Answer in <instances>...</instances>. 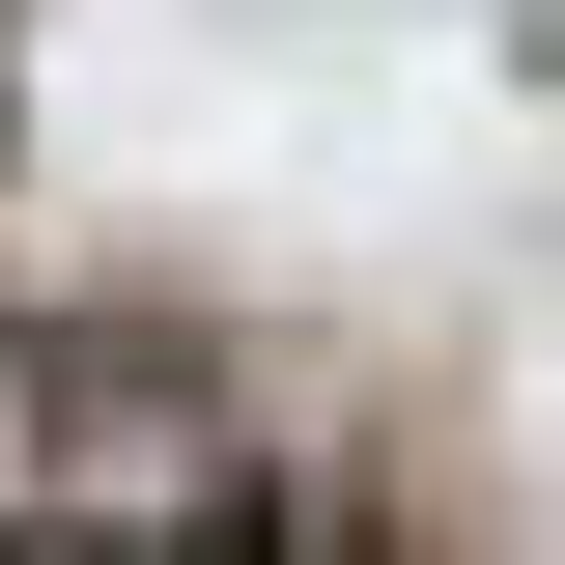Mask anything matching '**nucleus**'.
Wrapping results in <instances>:
<instances>
[{"instance_id": "f257e3e1", "label": "nucleus", "mask_w": 565, "mask_h": 565, "mask_svg": "<svg viewBox=\"0 0 565 565\" xmlns=\"http://www.w3.org/2000/svg\"><path fill=\"white\" fill-rule=\"evenodd\" d=\"M0 565H282V424L170 311H0Z\"/></svg>"}]
</instances>
